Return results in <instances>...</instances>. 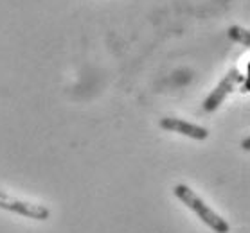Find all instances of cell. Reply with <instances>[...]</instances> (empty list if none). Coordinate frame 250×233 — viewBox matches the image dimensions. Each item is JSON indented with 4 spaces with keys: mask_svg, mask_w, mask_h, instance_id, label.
Instances as JSON below:
<instances>
[{
    "mask_svg": "<svg viewBox=\"0 0 250 233\" xmlns=\"http://www.w3.org/2000/svg\"><path fill=\"white\" fill-rule=\"evenodd\" d=\"M173 194H175L176 199H180L184 205L188 206L189 210H193L194 214L198 215V219H202V222H204L205 226H209L212 232H216V233L230 232V224H229L216 210H212L191 187L184 185V183H178V185H175V188H173Z\"/></svg>",
    "mask_w": 250,
    "mask_h": 233,
    "instance_id": "6da1fadb",
    "label": "cell"
},
{
    "mask_svg": "<svg viewBox=\"0 0 250 233\" xmlns=\"http://www.w3.org/2000/svg\"><path fill=\"white\" fill-rule=\"evenodd\" d=\"M241 91H249V77H245V85L241 88Z\"/></svg>",
    "mask_w": 250,
    "mask_h": 233,
    "instance_id": "52a82bcc",
    "label": "cell"
},
{
    "mask_svg": "<svg viewBox=\"0 0 250 233\" xmlns=\"http://www.w3.org/2000/svg\"><path fill=\"white\" fill-rule=\"evenodd\" d=\"M0 208L11 214H18L22 217L33 219V221H47L51 217V210L43 205H36V203H29L23 199H18L11 194L0 190Z\"/></svg>",
    "mask_w": 250,
    "mask_h": 233,
    "instance_id": "7a4b0ae2",
    "label": "cell"
},
{
    "mask_svg": "<svg viewBox=\"0 0 250 233\" xmlns=\"http://www.w3.org/2000/svg\"><path fill=\"white\" fill-rule=\"evenodd\" d=\"M227 35L230 40L238 41V43H241V45L249 47L250 45V33L249 29H243L239 27V25H232V27H229Z\"/></svg>",
    "mask_w": 250,
    "mask_h": 233,
    "instance_id": "5b68a950",
    "label": "cell"
},
{
    "mask_svg": "<svg viewBox=\"0 0 250 233\" xmlns=\"http://www.w3.org/2000/svg\"><path fill=\"white\" fill-rule=\"evenodd\" d=\"M249 145H250V138H245L243 142H241V147H243L245 151H249V149H250Z\"/></svg>",
    "mask_w": 250,
    "mask_h": 233,
    "instance_id": "8992f818",
    "label": "cell"
},
{
    "mask_svg": "<svg viewBox=\"0 0 250 233\" xmlns=\"http://www.w3.org/2000/svg\"><path fill=\"white\" fill-rule=\"evenodd\" d=\"M160 127L164 131H171V133H178L182 137L193 138V140H205L209 137V129L202 127L193 122H186L182 119H175V117H164L160 120Z\"/></svg>",
    "mask_w": 250,
    "mask_h": 233,
    "instance_id": "277c9868",
    "label": "cell"
},
{
    "mask_svg": "<svg viewBox=\"0 0 250 233\" xmlns=\"http://www.w3.org/2000/svg\"><path fill=\"white\" fill-rule=\"evenodd\" d=\"M241 79H243V75L239 74L236 69L229 70L227 75L218 83V86L210 91L209 95H207V99L204 101V104H202V108H204L205 113H212V111H216V109L223 104V101L229 97V93H232L234 88H236V85H238Z\"/></svg>",
    "mask_w": 250,
    "mask_h": 233,
    "instance_id": "3957f363",
    "label": "cell"
}]
</instances>
